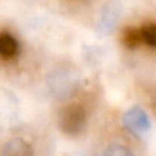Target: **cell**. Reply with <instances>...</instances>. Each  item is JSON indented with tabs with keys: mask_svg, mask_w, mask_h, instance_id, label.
Listing matches in <instances>:
<instances>
[{
	"mask_svg": "<svg viewBox=\"0 0 156 156\" xmlns=\"http://www.w3.org/2000/svg\"><path fill=\"white\" fill-rule=\"evenodd\" d=\"M141 41L149 48H156V23H147L140 29Z\"/></svg>",
	"mask_w": 156,
	"mask_h": 156,
	"instance_id": "6",
	"label": "cell"
},
{
	"mask_svg": "<svg viewBox=\"0 0 156 156\" xmlns=\"http://www.w3.org/2000/svg\"><path fill=\"white\" fill-rule=\"evenodd\" d=\"M86 111L80 104H70L62 110L59 115V126L66 134L77 136L86 126Z\"/></svg>",
	"mask_w": 156,
	"mask_h": 156,
	"instance_id": "1",
	"label": "cell"
},
{
	"mask_svg": "<svg viewBox=\"0 0 156 156\" xmlns=\"http://www.w3.org/2000/svg\"><path fill=\"white\" fill-rule=\"evenodd\" d=\"M3 156H33L32 148L22 140H14L4 148Z\"/></svg>",
	"mask_w": 156,
	"mask_h": 156,
	"instance_id": "4",
	"label": "cell"
},
{
	"mask_svg": "<svg viewBox=\"0 0 156 156\" xmlns=\"http://www.w3.org/2000/svg\"><path fill=\"white\" fill-rule=\"evenodd\" d=\"M19 52V44L12 34L7 32L0 33V58L4 60H11L16 58Z\"/></svg>",
	"mask_w": 156,
	"mask_h": 156,
	"instance_id": "3",
	"label": "cell"
},
{
	"mask_svg": "<svg viewBox=\"0 0 156 156\" xmlns=\"http://www.w3.org/2000/svg\"><path fill=\"white\" fill-rule=\"evenodd\" d=\"M123 123L127 129L133 130L136 133H144L149 130L151 122L147 115V112L141 107H132L123 116Z\"/></svg>",
	"mask_w": 156,
	"mask_h": 156,
	"instance_id": "2",
	"label": "cell"
},
{
	"mask_svg": "<svg viewBox=\"0 0 156 156\" xmlns=\"http://www.w3.org/2000/svg\"><path fill=\"white\" fill-rule=\"evenodd\" d=\"M103 156H134V155H133V152L127 147L114 144V145H110L105 149Z\"/></svg>",
	"mask_w": 156,
	"mask_h": 156,
	"instance_id": "7",
	"label": "cell"
},
{
	"mask_svg": "<svg viewBox=\"0 0 156 156\" xmlns=\"http://www.w3.org/2000/svg\"><path fill=\"white\" fill-rule=\"evenodd\" d=\"M122 43L126 48L129 49H134L140 45L143 41H141V34H140V29H136V27H127L126 30L122 34Z\"/></svg>",
	"mask_w": 156,
	"mask_h": 156,
	"instance_id": "5",
	"label": "cell"
}]
</instances>
